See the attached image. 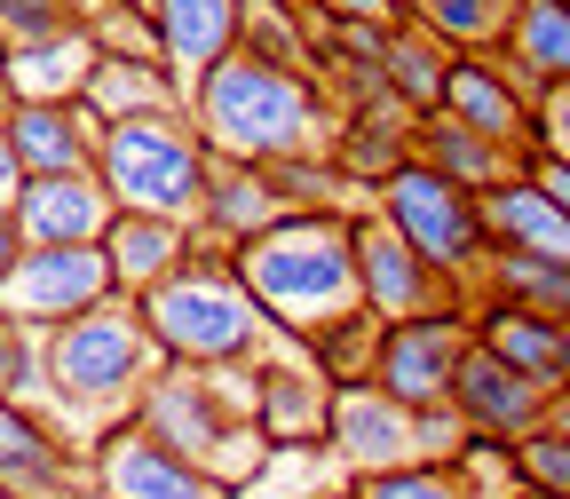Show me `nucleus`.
Instances as JSON below:
<instances>
[{"label":"nucleus","instance_id":"f704fd0d","mask_svg":"<svg viewBox=\"0 0 570 499\" xmlns=\"http://www.w3.org/2000/svg\"><path fill=\"white\" fill-rule=\"evenodd\" d=\"M63 25H80L63 0H0V56H9V48H32V40L63 32Z\"/></svg>","mask_w":570,"mask_h":499},{"label":"nucleus","instance_id":"0eeeda50","mask_svg":"<svg viewBox=\"0 0 570 499\" xmlns=\"http://www.w3.org/2000/svg\"><path fill=\"white\" fill-rule=\"evenodd\" d=\"M460 444H468V420H460L452 404L412 412V404L389 397L381 381H341V397H333L325 460L341 468V483L389 476V468H412V460H460Z\"/></svg>","mask_w":570,"mask_h":499},{"label":"nucleus","instance_id":"9b49d317","mask_svg":"<svg viewBox=\"0 0 570 499\" xmlns=\"http://www.w3.org/2000/svg\"><path fill=\"white\" fill-rule=\"evenodd\" d=\"M333 397H341V381H325L309 365L302 341H277L269 356H254V428L277 452H325Z\"/></svg>","mask_w":570,"mask_h":499},{"label":"nucleus","instance_id":"4be33fe9","mask_svg":"<svg viewBox=\"0 0 570 499\" xmlns=\"http://www.w3.org/2000/svg\"><path fill=\"white\" fill-rule=\"evenodd\" d=\"M468 325H475V341L491 356H508V365H523V373H539V381L562 389V341H570L562 317H547L531 302H508V294H475L468 302Z\"/></svg>","mask_w":570,"mask_h":499},{"label":"nucleus","instance_id":"2f4dec72","mask_svg":"<svg viewBox=\"0 0 570 499\" xmlns=\"http://www.w3.org/2000/svg\"><path fill=\"white\" fill-rule=\"evenodd\" d=\"M356 499H475L460 460H412L389 476H356Z\"/></svg>","mask_w":570,"mask_h":499},{"label":"nucleus","instance_id":"72a5a7b5","mask_svg":"<svg viewBox=\"0 0 570 499\" xmlns=\"http://www.w3.org/2000/svg\"><path fill=\"white\" fill-rule=\"evenodd\" d=\"M0 397H40V333L0 310Z\"/></svg>","mask_w":570,"mask_h":499},{"label":"nucleus","instance_id":"7ed1b4c3","mask_svg":"<svg viewBox=\"0 0 570 499\" xmlns=\"http://www.w3.org/2000/svg\"><path fill=\"white\" fill-rule=\"evenodd\" d=\"M159 365H167V349L142 325L135 294H111L88 317H63V325L40 333V397L56 404L63 428H88V444L104 428L135 420V404H142Z\"/></svg>","mask_w":570,"mask_h":499},{"label":"nucleus","instance_id":"79ce46f5","mask_svg":"<svg viewBox=\"0 0 570 499\" xmlns=\"http://www.w3.org/2000/svg\"><path fill=\"white\" fill-rule=\"evenodd\" d=\"M317 499H356V483H341V491H317Z\"/></svg>","mask_w":570,"mask_h":499},{"label":"nucleus","instance_id":"2eb2a0df","mask_svg":"<svg viewBox=\"0 0 570 499\" xmlns=\"http://www.w3.org/2000/svg\"><path fill=\"white\" fill-rule=\"evenodd\" d=\"M0 483L24 491V499H88L96 460L56 420H40L32 397H0Z\"/></svg>","mask_w":570,"mask_h":499},{"label":"nucleus","instance_id":"37998d69","mask_svg":"<svg viewBox=\"0 0 570 499\" xmlns=\"http://www.w3.org/2000/svg\"><path fill=\"white\" fill-rule=\"evenodd\" d=\"M562 389H570V341H562Z\"/></svg>","mask_w":570,"mask_h":499},{"label":"nucleus","instance_id":"f8f14e48","mask_svg":"<svg viewBox=\"0 0 570 499\" xmlns=\"http://www.w3.org/2000/svg\"><path fill=\"white\" fill-rule=\"evenodd\" d=\"M468 349H475L468 310L396 317V325L381 333V365H373V381H381L389 397H404L412 412H436V404H452V381H460V356H468Z\"/></svg>","mask_w":570,"mask_h":499},{"label":"nucleus","instance_id":"20e7f679","mask_svg":"<svg viewBox=\"0 0 570 499\" xmlns=\"http://www.w3.org/2000/svg\"><path fill=\"white\" fill-rule=\"evenodd\" d=\"M135 420L159 444H175L190 468H206L214 483H230L238 499L277 468V444L254 428V365H175L167 356Z\"/></svg>","mask_w":570,"mask_h":499},{"label":"nucleus","instance_id":"473e14b6","mask_svg":"<svg viewBox=\"0 0 570 499\" xmlns=\"http://www.w3.org/2000/svg\"><path fill=\"white\" fill-rule=\"evenodd\" d=\"M515 476H523V491L570 499V437H562V428H539V437H523V444H515Z\"/></svg>","mask_w":570,"mask_h":499},{"label":"nucleus","instance_id":"6ab92c4d","mask_svg":"<svg viewBox=\"0 0 570 499\" xmlns=\"http://www.w3.org/2000/svg\"><path fill=\"white\" fill-rule=\"evenodd\" d=\"M0 119H9V143H17L24 175H80V167H96L104 127H111L88 96L80 104H9Z\"/></svg>","mask_w":570,"mask_h":499},{"label":"nucleus","instance_id":"39448f33","mask_svg":"<svg viewBox=\"0 0 570 499\" xmlns=\"http://www.w3.org/2000/svg\"><path fill=\"white\" fill-rule=\"evenodd\" d=\"M142 325L159 333V349L175 356V365H254V356H269L285 333L262 317V302L246 294V277L223 246H206L159 277L151 294H142Z\"/></svg>","mask_w":570,"mask_h":499},{"label":"nucleus","instance_id":"a19ab883","mask_svg":"<svg viewBox=\"0 0 570 499\" xmlns=\"http://www.w3.org/2000/svg\"><path fill=\"white\" fill-rule=\"evenodd\" d=\"M547 428H562V437H570V389H554V412H547Z\"/></svg>","mask_w":570,"mask_h":499},{"label":"nucleus","instance_id":"58836bf2","mask_svg":"<svg viewBox=\"0 0 570 499\" xmlns=\"http://www.w3.org/2000/svg\"><path fill=\"white\" fill-rule=\"evenodd\" d=\"M24 246H32V238H24V223H17V206H0V285H9V270L24 262Z\"/></svg>","mask_w":570,"mask_h":499},{"label":"nucleus","instance_id":"4468645a","mask_svg":"<svg viewBox=\"0 0 570 499\" xmlns=\"http://www.w3.org/2000/svg\"><path fill=\"white\" fill-rule=\"evenodd\" d=\"M96 460V491L104 499H238L230 483H214L206 468H190L175 444H159L142 420H119L88 444Z\"/></svg>","mask_w":570,"mask_h":499},{"label":"nucleus","instance_id":"1a4fd4ad","mask_svg":"<svg viewBox=\"0 0 570 499\" xmlns=\"http://www.w3.org/2000/svg\"><path fill=\"white\" fill-rule=\"evenodd\" d=\"M356 270H365V310H373L381 325H396V317H436V310H468V302H475L468 285L444 277L381 206L356 214Z\"/></svg>","mask_w":570,"mask_h":499},{"label":"nucleus","instance_id":"e433bc0d","mask_svg":"<svg viewBox=\"0 0 570 499\" xmlns=\"http://www.w3.org/2000/svg\"><path fill=\"white\" fill-rule=\"evenodd\" d=\"M32 175H24V159H17V143H9V119H0V206H17V190H24Z\"/></svg>","mask_w":570,"mask_h":499},{"label":"nucleus","instance_id":"ea45409f","mask_svg":"<svg viewBox=\"0 0 570 499\" xmlns=\"http://www.w3.org/2000/svg\"><path fill=\"white\" fill-rule=\"evenodd\" d=\"M531 175H539V183L554 190V206L570 214V167H562V159H531Z\"/></svg>","mask_w":570,"mask_h":499},{"label":"nucleus","instance_id":"9d476101","mask_svg":"<svg viewBox=\"0 0 570 499\" xmlns=\"http://www.w3.org/2000/svg\"><path fill=\"white\" fill-rule=\"evenodd\" d=\"M111 294H119V277H111L104 246H24V262L0 285V310L17 325H32V333H48L63 317H88Z\"/></svg>","mask_w":570,"mask_h":499},{"label":"nucleus","instance_id":"6e6552de","mask_svg":"<svg viewBox=\"0 0 570 499\" xmlns=\"http://www.w3.org/2000/svg\"><path fill=\"white\" fill-rule=\"evenodd\" d=\"M373 206L389 214V223L436 262L444 277H460L468 294H475V277H483V262H491V223H483V190H468V183H452V175H436L428 159H404L381 190H373Z\"/></svg>","mask_w":570,"mask_h":499},{"label":"nucleus","instance_id":"5701e85b","mask_svg":"<svg viewBox=\"0 0 570 499\" xmlns=\"http://www.w3.org/2000/svg\"><path fill=\"white\" fill-rule=\"evenodd\" d=\"M104 254H111V277H119V294H151L159 277H175L190 254H198V231L175 223V214H135L119 206V223L104 231Z\"/></svg>","mask_w":570,"mask_h":499},{"label":"nucleus","instance_id":"423d86ee","mask_svg":"<svg viewBox=\"0 0 570 499\" xmlns=\"http://www.w3.org/2000/svg\"><path fill=\"white\" fill-rule=\"evenodd\" d=\"M96 175L111 183L119 206H135V214H175V223L198 231L214 151H206V135H198L190 111H135V119H111V127H104Z\"/></svg>","mask_w":570,"mask_h":499},{"label":"nucleus","instance_id":"412c9836","mask_svg":"<svg viewBox=\"0 0 570 499\" xmlns=\"http://www.w3.org/2000/svg\"><path fill=\"white\" fill-rule=\"evenodd\" d=\"M277 214H294L285 206V190L269 183V167H254V159H214V175H206V214H198V238L206 246H246V238H262Z\"/></svg>","mask_w":570,"mask_h":499},{"label":"nucleus","instance_id":"4c0bfd02","mask_svg":"<svg viewBox=\"0 0 570 499\" xmlns=\"http://www.w3.org/2000/svg\"><path fill=\"white\" fill-rule=\"evenodd\" d=\"M317 9H333V17H365V25H396L404 0H317Z\"/></svg>","mask_w":570,"mask_h":499},{"label":"nucleus","instance_id":"c03bdc74","mask_svg":"<svg viewBox=\"0 0 570 499\" xmlns=\"http://www.w3.org/2000/svg\"><path fill=\"white\" fill-rule=\"evenodd\" d=\"M0 499H24V491H9V483H0Z\"/></svg>","mask_w":570,"mask_h":499},{"label":"nucleus","instance_id":"c756f323","mask_svg":"<svg viewBox=\"0 0 570 499\" xmlns=\"http://www.w3.org/2000/svg\"><path fill=\"white\" fill-rule=\"evenodd\" d=\"M404 17H412V25H428L436 40H452L460 56H483V48L508 40L515 0H404Z\"/></svg>","mask_w":570,"mask_h":499},{"label":"nucleus","instance_id":"f03ea898","mask_svg":"<svg viewBox=\"0 0 570 499\" xmlns=\"http://www.w3.org/2000/svg\"><path fill=\"white\" fill-rule=\"evenodd\" d=\"M246 294L262 302V317L285 341H309L333 317L365 310V270H356V214H325V206H294L246 246H230Z\"/></svg>","mask_w":570,"mask_h":499},{"label":"nucleus","instance_id":"c9c22d12","mask_svg":"<svg viewBox=\"0 0 570 499\" xmlns=\"http://www.w3.org/2000/svg\"><path fill=\"white\" fill-rule=\"evenodd\" d=\"M531 159H562V167H570V80L539 88V111H531Z\"/></svg>","mask_w":570,"mask_h":499},{"label":"nucleus","instance_id":"cd10ccee","mask_svg":"<svg viewBox=\"0 0 570 499\" xmlns=\"http://www.w3.org/2000/svg\"><path fill=\"white\" fill-rule=\"evenodd\" d=\"M475 294H508V302H531V310L570 325V262L562 254H523V246H491Z\"/></svg>","mask_w":570,"mask_h":499},{"label":"nucleus","instance_id":"aec40b11","mask_svg":"<svg viewBox=\"0 0 570 499\" xmlns=\"http://www.w3.org/2000/svg\"><path fill=\"white\" fill-rule=\"evenodd\" d=\"M0 63H9V104H80L104 48H96L88 25H63V32L32 40V48H9Z\"/></svg>","mask_w":570,"mask_h":499},{"label":"nucleus","instance_id":"dca6fc26","mask_svg":"<svg viewBox=\"0 0 570 499\" xmlns=\"http://www.w3.org/2000/svg\"><path fill=\"white\" fill-rule=\"evenodd\" d=\"M444 111L452 119H468V127H483L491 143H508V151H523L531 159V111H539V88L523 80V71L499 56V48H483V56H460L452 63V80H444Z\"/></svg>","mask_w":570,"mask_h":499},{"label":"nucleus","instance_id":"f257e3e1","mask_svg":"<svg viewBox=\"0 0 570 499\" xmlns=\"http://www.w3.org/2000/svg\"><path fill=\"white\" fill-rule=\"evenodd\" d=\"M183 111L198 119L214 159H254V167L302 159V151H333V135H341V111L317 88V71L254 56V48H230L190 88Z\"/></svg>","mask_w":570,"mask_h":499},{"label":"nucleus","instance_id":"7c9ffc66","mask_svg":"<svg viewBox=\"0 0 570 499\" xmlns=\"http://www.w3.org/2000/svg\"><path fill=\"white\" fill-rule=\"evenodd\" d=\"M381 317L373 310H356V317H333L325 333H309L302 349H309V365L325 373V381H373V365H381Z\"/></svg>","mask_w":570,"mask_h":499},{"label":"nucleus","instance_id":"ddd939ff","mask_svg":"<svg viewBox=\"0 0 570 499\" xmlns=\"http://www.w3.org/2000/svg\"><path fill=\"white\" fill-rule=\"evenodd\" d=\"M452 412L468 420V437H491V444H523L547 428L554 412V381L508 365V356H491L483 341L460 356V381H452Z\"/></svg>","mask_w":570,"mask_h":499},{"label":"nucleus","instance_id":"a211bd4d","mask_svg":"<svg viewBox=\"0 0 570 499\" xmlns=\"http://www.w3.org/2000/svg\"><path fill=\"white\" fill-rule=\"evenodd\" d=\"M142 9H151V25H159V56L175 71L183 104L230 48H246V0H142Z\"/></svg>","mask_w":570,"mask_h":499},{"label":"nucleus","instance_id":"f3484780","mask_svg":"<svg viewBox=\"0 0 570 499\" xmlns=\"http://www.w3.org/2000/svg\"><path fill=\"white\" fill-rule=\"evenodd\" d=\"M17 223L32 246H104V231L119 223V198L96 167L80 175H32L17 190Z\"/></svg>","mask_w":570,"mask_h":499},{"label":"nucleus","instance_id":"a878e982","mask_svg":"<svg viewBox=\"0 0 570 499\" xmlns=\"http://www.w3.org/2000/svg\"><path fill=\"white\" fill-rule=\"evenodd\" d=\"M452 63H460V48H452V40H436L428 25H412V17H396V25H389L381 71H389V88H396L412 111H444V80H452Z\"/></svg>","mask_w":570,"mask_h":499},{"label":"nucleus","instance_id":"b1692460","mask_svg":"<svg viewBox=\"0 0 570 499\" xmlns=\"http://www.w3.org/2000/svg\"><path fill=\"white\" fill-rule=\"evenodd\" d=\"M483 223H491V246H523V254H562L570 262V214L554 206V190L531 167L483 190Z\"/></svg>","mask_w":570,"mask_h":499},{"label":"nucleus","instance_id":"393cba45","mask_svg":"<svg viewBox=\"0 0 570 499\" xmlns=\"http://www.w3.org/2000/svg\"><path fill=\"white\" fill-rule=\"evenodd\" d=\"M420 159L436 167V175H452V183H468V190H491V183H508V175L531 167L523 151L491 143L483 127H468V119H452V111H420Z\"/></svg>","mask_w":570,"mask_h":499},{"label":"nucleus","instance_id":"a18cd8bd","mask_svg":"<svg viewBox=\"0 0 570 499\" xmlns=\"http://www.w3.org/2000/svg\"><path fill=\"white\" fill-rule=\"evenodd\" d=\"M515 499H547V491H515Z\"/></svg>","mask_w":570,"mask_h":499},{"label":"nucleus","instance_id":"bb28decb","mask_svg":"<svg viewBox=\"0 0 570 499\" xmlns=\"http://www.w3.org/2000/svg\"><path fill=\"white\" fill-rule=\"evenodd\" d=\"M499 56H508L531 88L570 80V0H515V25L499 40Z\"/></svg>","mask_w":570,"mask_h":499},{"label":"nucleus","instance_id":"c85d7f7f","mask_svg":"<svg viewBox=\"0 0 570 499\" xmlns=\"http://www.w3.org/2000/svg\"><path fill=\"white\" fill-rule=\"evenodd\" d=\"M88 104L104 119H135V111H183V88L175 71L151 63V56H104L96 80H88Z\"/></svg>","mask_w":570,"mask_h":499}]
</instances>
